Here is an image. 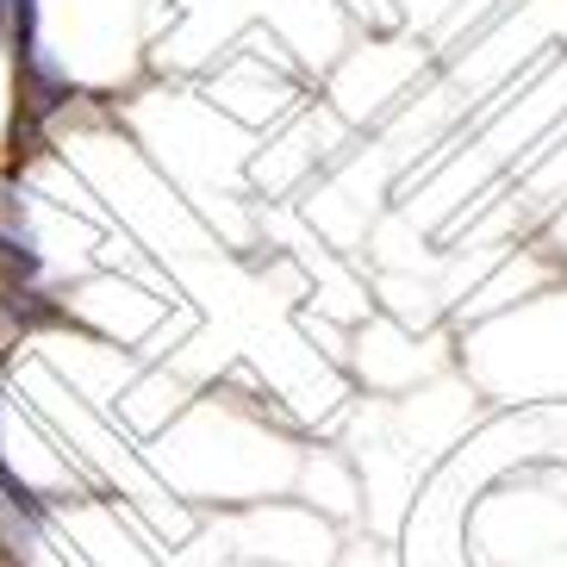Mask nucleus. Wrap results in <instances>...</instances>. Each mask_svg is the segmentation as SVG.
<instances>
[{"label": "nucleus", "mask_w": 567, "mask_h": 567, "mask_svg": "<svg viewBox=\"0 0 567 567\" xmlns=\"http://www.w3.org/2000/svg\"><path fill=\"white\" fill-rule=\"evenodd\" d=\"M38 275H44V256H38L25 218H19V200H13V213L0 218V281L7 287H38Z\"/></svg>", "instance_id": "obj_1"}, {"label": "nucleus", "mask_w": 567, "mask_h": 567, "mask_svg": "<svg viewBox=\"0 0 567 567\" xmlns=\"http://www.w3.org/2000/svg\"><path fill=\"white\" fill-rule=\"evenodd\" d=\"M0 505L19 517V530H25V536H44V530H51V512H44V499H38L32 486L19 481L13 467H7V455H0Z\"/></svg>", "instance_id": "obj_2"}, {"label": "nucleus", "mask_w": 567, "mask_h": 567, "mask_svg": "<svg viewBox=\"0 0 567 567\" xmlns=\"http://www.w3.org/2000/svg\"><path fill=\"white\" fill-rule=\"evenodd\" d=\"M7 7H13V0H0V38H7Z\"/></svg>", "instance_id": "obj_3"}]
</instances>
